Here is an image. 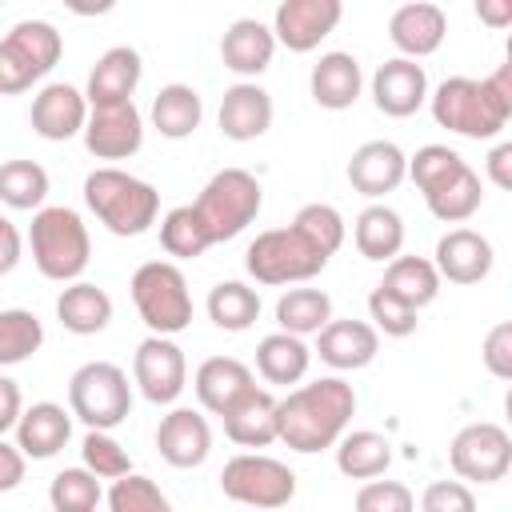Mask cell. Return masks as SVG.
<instances>
[{"mask_svg": "<svg viewBox=\"0 0 512 512\" xmlns=\"http://www.w3.org/2000/svg\"><path fill=\"white\" fill-rule=\"evenodd\" d=\"M352 416H356V392L344 376H320L312 384H296L280 400V444L304 456L336 448Z\"/></svg>", "mask_w": 512, "mask_h": 512, "instance_id": "6da1fadb", "label": "cell"}, {"mask_svg": "<svg viewBox=\"0 0 512 512\" xmlns=\"http://www.w3.org/2000/svg\"><path fill=\"white\" fill-rule=\"evenodd\" d=\"M84 204L112 236H144L160 216V192L116 164L84 176Z\"/></svg>", "mask_w": 512, "mask_h": 512, "instance_id": "7a4b0ae2", "label": "cell"}, {"mask_svg": "<svg viewBox=\"0 0 512 512\" xmlns=\"http://www.w3.org/2000/svg\"><path fill=\"white\" fill-rule=\"evenodd\" d=\"M28 248H32V264L44 280L56 284H76L92 260V236L88 224L76 208L68 204H48L32 216L28 224Z\"/></svg>", "mask_w": 512, "mask_h": 512, "instance_id": "3957f363", "label": "cell"}, {"mask_svg": "<svg viewBox=\"0 0 512 512\" xmlns=\"http://www.w3.org/2000/svg\"><path fill=\"white\" fill-rule=\"evenodd\" d=\"M432 104V120L456 136H468V140H492L512 108L504 104V96L492 88V80H472V76H448L444 84H436V92L428 96Z\"/></svg>", "mask_w": 512, "mask_h": 512, "instance_id": "277c9868", "label": "cell"}, {"mask_svg": "<svg viewBox=\"0 0 512 512\" xmlns=\"http://www.w3.org/2000/svg\"><path fill=\"white\" fill-rule=\"evenodd\" d=\"M128 292L152 336H176L192 324V292L172 260H144L132 272Z\"/></svg>", "mask_w": 512, "mask_h": 512, "instance_id": "5b68a950", "label": "cell"}, {"mask_svg": "<svg viewBox=\"0 0 512 512\" xmlns=\"http://www.w3.org/2000/svg\"><path fill=\"white\" fill-rule=\"evenodd\" d=\"M264 204V188L248 168H220L208 176V184L200 188V196L192 200V208L200 212L212 244H224L232 236H240Z\"/></svg>", "mask_w": 512, "mask_h": 512, "instance_id": "8992f818", "label": "cell"}, {"mask_svg": "<svg viewBox=\"0 0 512 512\" xmlns=\"http://www.w3.org/2000/svg\"><path fill=\"white\" fill-rule=\"evenodd\" d=\"M328 252H320L300 228H268L260 232L248 252H244V268L256 284H304L312 276H320L328 268Z\"/></svg>", "mask_w": 512, "mask_h": 512, "instance_id": "52a82bcc", "label": "cell"}, {"mask_svg": "<svg viewBox=\"0 0 512 512\" xmlns=\"http://www.w3.org/2000/svg\"><path fill=\"white\" fill-rule=\"evenodd\" d=\"M68 408L88 432H112L132 412V384L128 372L112 360H88L68 380Z\"/></svg>", "mask_w": 512, "mask_h": 512, "instance_id": "ba28073f", "label": "cell"}, {"mask_svg": "<svg viewBox=\"0 0 512 512\" xmlns=\"http://www.w3.org/2000/svg\"><path fill=\"white\" fill-rule=\"evenodd\" d=\"M64 56V36L48 20H20L0 40V92L20 96L40 84Z\"/></svg>", "mask_w": 512, "mask_h": 512, "instance_id": "9c48e42d", "label": "cell"}, {"mask_svg": "<svg viewBox=\"0 0 512 512\" xmlns=\"http://www.w3.org/2000/svg\"><path fill=\"white\" fill-rule=\"evenodd\" d=\"M220 492L244 508L272 512L296 496V472L264 452H240L220 468Z\"/></svg>", "mask_w": 512, "mask_h": 512, "instance_id": "30bf717a", "label": "cell"}, {"mask_svg": "<svg viewBox=\"0 0 512 512\" xmlns=\"http://www.w3.org/2000/svg\"><path fill=\"white\" fill-rule=\"evenodd\" d=\"M448 464H452L456 480H472V484L504 480L508 468H512V436H508V428H500L492 420L464 424L448 444Z\"/></svg>", "mask_w": 512, "mask_h": 512, "instance_id": "8fae6325", "label": "cell"}, {"mask_svg": "<svg viewBox=\"0 0 512 512\" xmlns=\"http://www.w3.org/2000/svg\"><path fill=\"white\" fill-rule=\"evenodd\" d=\"M132 380L148 404H176L188 388V360L172 336H144L132 356Z\"/></svg>", "mask_w": 512, "mask_h": 512, "instance_id": "7c38bea8", "label": "cell"}, {"mask_svg": "<svg viewBox=\"0 0 512 512\" xmlns=\"http://www.w3.org/2000/svg\"><path fill=\"white\" fill-rule=\"evenodd\" d=\"M88 116H92L88 96H84L76 84H64V80L44 84V88L32 96V112H28L32 132H36L40 140H52V144L72 140V136H84Z\"/></svg>", "mask_w": 512, "mask_h": 512, "instance_id": "4fadbf2b", "label": "cell"}, {"mask_svg": "<svg viewBox=\"0 0 512 512\" xmlns=\"http://www.w3.org/2000/svg\"><path fill=\"white\" fill-rule=\"evenodd\" d=\"M340 16H344L340 0H284L272 12V32L276 44H284L288 52H312L328 32H336Z\"/></svg>", "mask_w": 512, "mask_h": 512, "instance_id": "5bb4252c", "label": "cell"}, {"mask_svg": "<svg viewBox=\"0 0 512 512\" xmlns=\"http://www.w3.org/2000/svg\"><path fill=\"white\" fill-rule=\"evenodd\" d=\"M344 176H348V184H352L360 196H368V200L380 204V196L396 192V188L408 180V156L400 152L396 140H364V144L352 152Z\"/></svg>", "mask_w": 512, "mask_h": 512, "instance_id": "9a60e30c", "label": "cell"}, {"mask_svg": "<svg viewBox=\"0 0 512 512\" xmlns=\"http://www.w3.org/2000/svg\"><path fill=\"white\" fill-rule=\"evenodd\" d=\"M372 100L392 120H404V116L420 112L424 100H428V72H424V64L408 60V56L384 60L372 72Z\"/></svg>", "mask_w": 512, "mask_h": 512, "instance_id": "2e32d148", "label": "cell"}, {"mask_svg": "<svg viewBox=\"0 0 512 512\" xmlns=\"http://www.w3.org/2000/svg\"><path fill=\"white\" fill-rule=\"evenodd\" d=\"M156 452L172 468H200L212 452V424L196 408H172L156 424Z\"/></svg>", "mask_w": 512, "mask_h": 512, "instance_id": "e0dca14e", "label": "cell"}, {"mask_svg": "<svg viewBox=\"0 0 512 512\" xmlns=\"http://www.w3.org/2000/svg\"><path fill=\"white\" fill-rule=\"evenodd\" d=\"M144 144V116L136 104H116V108H92L88 128H84V148L96 160H128Z\"/></svg>", "mask_w": 512, "mask_h": 512, "instance_id": "ac0fdd59", "label": "cell"}, {"mask_svg": "<svg viewBox=\"0 0 512 512\" xmlns=\"http://www.w3.org/2000/svg\"><path fill=\"white\" fill-rule=\"evenodd\" d=\"M252 388H256V376L236 356H208V360H200V368L192 376V392H196L200 408L212 416H228Z\"/></svg>", "mask_w": 512, "mask_h": 512, "instance_id": "d6986e66", "label": "cell"}, {"mask_svg": "<svg viewBox=\"0 0 512 512\" xmlns=\"http://www.w3.org/2000/svg\"><path fill=\"white\" fill-rule=\"evenodd\" d=\"M272 116H276V108H272L268 88H260L256 80H240V84L224 88L216 124H220V132L228 140L248 144V140H260L272 128Z\"/></svg>", "mask_w": 512, "mask_h": 512, "instance_id": "ffe728a7", "label": "cell"}, {"mask_svg": "<svg viewBox=\"0 0 512 512\" xmlns=\"http://www.w3.org/2000/svg\"><path fill=\"white\" fill-rule=\"evenodd\" d=\"M448 36V16L440 4L432 0H412V4H400L392 16H388V40L400 48V56L408 60H424L432 56Z\"/></svg>", "mask_w": 512, "mask_h": 512, "instance_id": "44dd1931", "label": "cell"}, {"mask_svg": "<svg viewBox=\"0 0 512 512\" xmlns=\"http://www.w3.org/2000/svg\"><path fill=\"white\" fill-rule=\"evenodd\" d=\"M140 76H144V60H140V52L128 48V44H116V48H108V52L92 64L84 96H88L92 108L132 104V92L140 88Z\"/></svg>", "mask_w": 512, "mask_h": 512, "instance_id": "7402d4cb", "label": "cell"}, {"mask_svg": "<svg viewBox=\"0 0 512 512\" xmlns=\"http://www.w3.org/2000/svg\"><path fill=\"white\" fill-rule=\"evenodd\" d=\"M492 244L476 228H448L436 240V272L448 284H480L492 272Z\"/></svg>", "mask_w": 512, "mask_h": 512, "instance_id": "603a6c76", "label": "cell"}, {"mask_svg": "<svg viewBox=\"0 0 512 512\" xmlns=\"http://www.w3.org/2000/svg\"><path fill=\"white\" fill-rule=\"evenodd\" d=\"M328 368L336 372H356L368 368L380 352V332L372 328V320H332L312 348Z\"/></svg>", "mask_w": 512, "mask_h": 512, "instance_id": "cb8c5ba5", "label": "cell"}, {"mask_svg": "<svg viewBox=\"0 0 512 512\" xmlns=\"http://www.w3.org/2000/svg\"><path fill=\"white\" fill-rule=\"evenodd\" d=\"M272 56H276V32L256 16L232 20L220 36V60L236 76H260L272 64Z\"/></svg>", "mask_w": 512, "mask_h": 512, "instance_id": "d4e9b609", "label": "cell"}, {"mask_svg": "<svg viewBox=\"0 0 512 512\" xmlns=\"http://www.w3.org/2000/svg\"><path fill=\"white\" fill-rule=\"evenodd\" d=\"M72 436V408L56 404V400H36L28 404V412L20 416L12 440L20 444V452L28 460H52Z\"/></svg>", "mask_w": 512, "mask_h": 512, "instance_id": "484cf974", "label": "cell"}, {"mask_svg": "<svg viewBox=\"0 0 512 512\" xmlns=\"http://www.w3.org/2000/svg\"><path fill=\"white\" fill-rule=\"evenodd\" d=\"M360 88H364V72L352 52H324L308 72V92L328 112L352 108L360 100Z\"/></svg>", "mask_w": 512, "mask_h": 512, "instance_id": "4316f807", "label": "cell"}, {"mask_svg": "<svg viewBox=\"0 0 512 512\" xmlns=\"http://www.w3.org/2000/svg\"><path fill=\"white\" fill-rule=\"evenodd\" d=\"M220 420H224V436L240 448H268L272 440H280V400L260 384Z\"/></svg>", "mask_w": 512, "mask_h": 512, "instance_id": "83f0119b", "label": "cell"}, {"mask_svg": "<svg viewBox=\"0 0 512 512\" xmlns=\"http://www.w3.org/2000/svg\"><path fill=\"white\" fill-rule=\"evenodd\" d=\"M56 320L72 336H96L112 320V296L100 284H88V280L64 284L60 296H56Z\"/></svg>", "mask_w": 512, "mask_h": 512, "instance_id": "f1b7e54d", "label": "cell"}, {"mask_svg": "<svg viewBox=\"0 0 512 512\" xmlns=\"http://www.w3.org/2000/svg\"><path fill=\"white\" fill-rule=\"evenodd\" d=\"M352 240H356V252L364 260L392 264L404 248V220L388 204H368L352 224Z\"/></svg>", "mask_w": 512, "mask_h": 512, "instance_id": "f546056e", "label": "cell"}, {"mask_svg": "<svg viewBox=\"0 0 512 512\" xmlns=\"http://www.w3.org/2000/svg\"><path fill=\"white\" fill-rule=\"evenodd\" d=\"M308 364H312V348L292 332L276 328L256 344V372L264 384H300L308 376Z\"/></svg>", "mask_w": 512, "mask_h": 512, "instance_id": "4dcf8cb0", "label": "cell"}, {"mask_svg": "<svg viewBox=\"0 0 512 512\" xmlns=\"http://www.w3.org/2000/svg\"><path fill=\"white\" fill-rule=\"evenodd\" d=\"M204 120V100L192 84H164L152 96V128L164 140H188Z\"/></svg>", "mask_w": 512, "mask_h": 512, "instance_id": "1f68e13d", "label": "cell"}, {"mask_svg": "<svg viewBox=\"0 0 512 512\" xmlns=\"http://www.w3.org/2000/svg\"><path fill=\"white\" fill-rule=\"evenodd\" d=\"M440 284H444V276L424 256H396L392 264H384V280H380L384 292H392L396 300L412 304L416 312L428 308L440 296Z\"/></svg>", "mask_w": 512, "mask_h": 512, "instance_id": "d6a6232c", "label": "cell"}, {"mask_svg": "<svg viewBox=\"0 0 512 512\" xmlns=\"http://www.w3.org/2000/svg\"><path fill=\"white\" fill-rule=\"evenodd\" d=\"M392 464V444L388 436L372 432V428H356V432H344V440L336 444V468L340 476L348 480H380Z\"/></svg>", "mask_w": 512, "mask_h": 512, "instance_id": "836d02e7", "label": "cell"}, {"mask_svg": "<svg viewBox=\"0 0 512 512\" xmlns=\"http://www.w3.org/2000/svg\"><path fill=\"white\" fill-rule=\"evenodd\" d=\"M276 324L292 336H320L332 324V296L324 288H288L276 300Z\"/></svg>", "mask_w": 512, "mask_h": 512, "instance_id": "e575fe53", "label": "cell"}, {"mask_svg": "<svg viewBox=\"0 0 512 512\" xmlns=\"http://www.w3.org/2000/svg\"><path fill=\"white\" fill-rule=\"evenodd\" d=\"M260 316V292L244 280H220L208 292V320L220 332H248Z\"/></svg>", "mask_w": 512, "mask_h": 512, "instance_id": "d590c367", "label": "cell"}, {"mask_svg": "<svg viewBox=\"0 0 512 512\" xmlns=\"http://www.w3.org/2000/svg\"><path fill=\"white\" fill-rule=\"evenodd\" d=\"M48 196V172L36 160H4L0 168V200L12 212H40Z\"/></svg>", "mask_w": 512, "mask_h": 512, "instance_id": "8d00e7d4", "label": "cell"}, {"mask_svg": "<svg viewBox=\"0 0 512 512\" xmlns=\"http://www.w3.org/2000/svg\"><path fill=\"white\" fill-rule=\"evenodd\" d=\"M160 244L176 260H196V256H204L212 248V236H208V228H204V220H200V212L192 204H176L160 220Z\"/></svg>", "mask_w": 512, "mask_h": 512, "instance_id": "74e56055", "label": "cell"}, {"mask_svg": "<svg viewBox=\"0 0 512 512\" xmlns=\"http://www.w3.org/2000/svg\"><path fill=\"white\" fill-rule=\"evenodd\" d=\"M480 200H484V184H480V176L472 168H464L456 180H448L444 188H436L432 196H424L428 212L440 224H464V220H472L476 208H480Z\"/></svg>", "mask_w": 512, "mask_h": 512, "instance_id": "f35d334b", "label": "cell"}, {"mask_svg": "<svg viewBox=\"0 0 512 512\" xmlns=\"http://www.w3.org/2000/svg\"><path fill=\"white\" fill-rule=\"evenodd\" d=\"M44 344V324L28 308H0V364H24Z\"/></svg>", "mask_w": 512, "mask_h": 512, "instance_id": "ab89813d", "label": "cell"}, {"mask_svg": "<svg viewBox=\"0 0 512 512\" xmlns=\"http://www.w3.org/2000/svg\"><path fill=\"white\" fill-rule=\"evenodd\" d=\"M464 168H468V160L448 144H424V148H416V156H408V176L420 188V196H432L436 188L456 180Z\"/></svg>", "mask_w": 512, "mask_h": 512, "instance_id": "60d3db41", "label": "cell"}, {"mask_svg": "<svg viewBox=\"0 0 512 512\" xmlns=\"http://www.w3.org/2000/svg\"><path fill=\"white\" fill-rule=\"evenodd\" d=\"M108 492L100 488V476L88 468H64L48 484V504L52 512H96V504Z\"/></svg>", "mask_w": 512, "mask_h": 512, "instance_id": "b9f144b4", "label": "cell"}, {"mask_svg": "<svg viewBox=\"0 0 512 512\" xmlns=\"http://www.w3.org/2000/svg\"><path fill=\"white\" fill-rule=\"evenodd\" d=\"M104 500H108V512H172V500L160 492V484L140 472L112 480Z\"/></svg>", "mask_w": 512, "mask_h": 512, "instance_id": "7bdbcfd3", "label": "cell"}, {"mask_svg": "<svg viewBox=\"0 0 512 512\" xmlns=\"http://www.w3.org/2000/svg\"><path fill=\"white\" fill-rule=\"evenodd\" d=\"M292 228H300L320 252H328V256H336L340 252V244H344V232H348V224H344V216H340V208H332V204H304L296 216H292Z\"/></svg>", "mask_w": 512, "mask_h": 512, "instance_id": "ee69618b", "label": "cell"}, {"mask_svg": "<svg viewBox=\"0 0 512 512\" xmlns=\"http://www.w3.org/2000/svg\"><path fill=\"white\" fill-rule=\"evenodd\" d=\"M80 456H84V468L96 472L100 480H120L132 472V456L112 432H88L80 444Z\"/></svg>", "mask_w": 512, "mask_h": 512, "instance_id": "f6af8a7d", "label": "cell"}, {"mask_svg": "<svg viewBox=\"0 0 512 512\" xmlns=\"http://www.w3.org/2000/svg\"><path fill=\"white\" fill-rule=\"evenodd\" d=\"M368 320H372V328H376V332L404 340V336H412V332H416V324H420V312H416L412 304L396 300L392 292H384V288L376 284V288L368 292Z\"/></svg>", "mask_w": 512, "mask_h": 512, "instance_id": "bcb514c9", "label": "cell"}, {"mask_svg": "<svg viewBox=\"0 0 512 512\" xmlns=\"http://www.w3.org/2000/svg\"><path fill=\"white\" fill-rule=\"evenodd\" d=\"M356 512H416V496L400 480H368L356 492Z\"/></svg>", "mask_w": 512, "mask_h": 512, "instance_id": "7dc6e473", "label": "cell"}, {"mask_svg": "<svg viewBox=\"0 0 512 512\" xmlns=\"http://www.w3.org/2000/svg\"><path fill=\"white\" fill-rule=\"evenodd\" d=\"M420 512H476V496L464 480H432L420 496Z\"/></svg>", "mask_w": 512, "mask_h": 512, "instance_id": "c3c4849f", "label": "cell"}, {"mask_svg": "<svg viewBox=\"0 0 512 512\" xmlns=\"http://www.w3.org/2000/svg\"><path fill=\"white\" fill-rule=\"evenodd\" d=\"M480 360L484 368L496 376V380H508L512 384V320H500L484 332V344H480Z\"/></svg>", "mask_w": 512, "mask_h": 512, "instance_id": "681fc988", "label": "cell"}, {"mask_svg": "<svg viewBox=\"0 0 512 512\" xmlns=\"http://www.w3.org/2000/svg\"><path fill=\"white\" fill-rule=\"evenodd\" d=\"M24 400H20V384L12 376H0V436H12L20 416H24Z\"/></svg>", "mask_w": 512, "mask_h": 512, "instance_id": "f907efd6", "label": "cell"}, {"mask_svg": "<svg viewBox=\"0 0 512 512\" xmlns=\"http://www.w3.org/2000/svg\"><path fill=\"white\" fill-rule=\"evenodd\" d=\"M24 452H20V444L12 440V436H0V492H12V488H20V480H24Z\"/></svg>", "mask_w": 512, "mask_h": 512, "instance_id": "816d5d0a", "label": "cell"}, {"mask_svg": "<svg viewBox=\"0 0 512 512\" xmlns=\"http://www.w3.org/2000/svg\"><path fill=\"white\" fill-rule=\"evenodd\" d=\"M484 172H488V180H492L496 188L512 192V140L496 144V148L484 156Z\"/></svg>", "mask_w": 512, "mask_h": 512, "instance_id": "f5cc1de1", "label": "cell"}, {"mask_svg": "<svg viewBox=\"0 0 512 512\" xmlns=\"http://www.w3.org/2000/svg\"><path fill=\"white\" fill-rule=\"evenodd\" d=\"M476 16L488 28H512V0H476Z\"/></svg>", "mask_w": 512, "mask_h": 512, "instance_id": "db71d44e", "label": "cell"}, {"mask_svg": "<svg viewBox=\"0 0 512 512\" xmlns=\"http://www.w3.org/2000/svg\"><path fill=\"white\" fill-rule=\"evenodd\" d=\"M0 240H4V256H0V276H8L20 264V232L12 220H0Z\"/></svg>", "mask_w": 512, "mask_h": 512, "instance_id": "11a10c76", "label": "cell"}, {"mask_svg": "<svg viewBox=\"0 0 512 512\" xmlns=\"http://www.w3.org/2000/svg\"><path fill=\"white\" fill-rule=\"evenodd\" d=\"M504 420H508V428H512V384H508V392H504Z\"/></svg>", "mask_w": 512, "mask_h": 512, "instance_id": "9f6ffc18", "label": "cell"}, {"mask_svg": "<svg viewBox=\"0 0 512 512\" xmlns=\"http://www.w3.org/2000/svg\"><path fill=\"white\" fill-rule=\"evenodd\" d=\"M504 64L512 68V32H508V44H504Z\"/></svg>", "mask_w": 512, "mask_h": 512, "instance_id": "6f0895ef", "label": "cell"}]
</instances>
